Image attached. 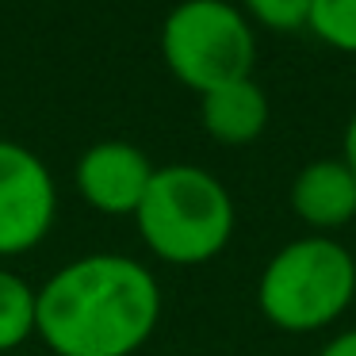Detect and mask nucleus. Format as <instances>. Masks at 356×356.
Here are the masks:
<instances>
[{
	"label": "nucleus",
	"mask_w": 356,
	"mask_h": 356,
	"mask_svg": "<svg viewBox=\"0 0 356 356\" xmlns=\"http://www.w3.org/2000/svg\"><path fill=\"white\" fill-rule=\"evenodd\" d=\"M161 287L123 253H88L35 291V333L54 356H134L157 330Z\"/></svg>",
	"instance_id": "f257e3e1"
},
{
	"label": "nucleus",
	"mask_w": 356,
	"mask_h": 356,
	"mask_svg": "<svg viewBox=\"0 0 356 356\" xmlns=\"http://www.w3.org/2000/svg\"><path fill=\"white\" fill-rule=\"evenodd\" d=\"M149 253L169 264H203L234 234V200L222 180L195 165H161L134 211Z\"/></svg>",
	"instance_id": "f03ea898"
},
{
	"label": "nucleus",
	"mask_w": 356,
	"mask_h": 356,
	"mask_svg": "<svg viewBox=\"0 0 356 356\" xmlns=\"http://www.w3.org/2000/svg\"><path fill=\"white\" fill-rule=\"evenodd\" d=\"M356 295V261L341 241L314 234L284 245L261 272L257 302L287 333H314L348 310Z\"/></svg>",
	"instance_id": "7ed1b4c3"
},
{
	"label": "nucleus",
	"mask_w": 356,
	"mask_h": 356,
	"mask_svg": "<svg viewBox=\"0 0 356 356\" xmlns=\"http://www.w3.org/2000/svg\"><path fill=\"white\" fill-rule=\"evenodd\" d=\"M161 58L180 85L203 96L253 73L257 39L249 16L226 0H184L161 24Z\"/></svg>",
	"instance_id": "20e7f679"
},
{
	"label": "nucleus",
	"mask_w": 356,
	"mask_h": 356,
	"mask_svg": "<svg viewBox=\"0 0 356 356\" xmlns=\"http://www.w3.org/2000/svg\"><path fill=\"white\" fill-rule=\"evenodd\" d=\"M58 215V188L47 161L19 142L0 138V257L35 249Z\"/></svg>",
	"instance_id": "39448f33"
},
{
	"label": "nucleus",
	"mask_w": 356,
	"mask_h": 356,
	"mask_svg": "<svg viewBox=\"0 0 356 356\" xmlns=\"http://www.w3.org/2000/svg\"><path fill=\"white\" fill-rule=\"evenodd\" d=\"M157 165L131 142H96L81 154L73 180L77 195L100 215H134Z\"/></svg>",
	"instance_id": "423d86ee"
},
{
	"label": "nucleus",
	"mask_w": 356,
	"mask_h": 356,
	"mask_svg": "<svg viewBox=\"0 0 356 356\" xmlns=\"http://www.w3.org/2000/svg\"><path fill=\"white\" fill-rule=\"evenodd\" d=\"M291 207L314 230H333L356 218V177L341 157L310 161L291 184Z\"/></svg>",
	"instance_id": "0eeeda50"
},
{
	"label": "nucleus",
	"mask_w": 356,
	"mask_h": 356,
	"mask_svg": "<svg viewBox=\"0 0 356 356\" xmlns=\"http://www.w3.org/2000/svg\"><path fill=\"white\" fill-rule=\"evenodd\" d=\"M200 100H203L200 104L203 127L222 146H249L268 127V96H264V88L253 77L211 88Z\"/></svg>",
	"instance_id": "6e6552de"
},
{
	"label": "nucleus",
	"mask_w": 356,
	"mask_h": 356,
	"mask_svg": "<svg viewBox=\"0 0 356 356\" xmlns=\"http://www.w3.org/2000/svg\"><path fill=\"white\" fill-rule=\"evenodd\" d=\"M35 291L24 276L0 268V353L19 348L35 333Z\"/></svg>",
	"instance_id": "1a4fd4ad"
},
{
	"label": "nucleus",
	"mask_w": 356,
	"mask_h": 356,
	"mask_svg": "<svg viewBox=\"0 0 356 356\" xmlns=\"http://www.w3.org/2000/svg\"><path fill=\"white\" fill-rule=\"evenodd\" d=\"M307 27L325 47L356 54V0H314Z\"/></svg>",
	"instance_id": "9d476101"
},
{
	"label": "nucleus",
	"mask_w": 356,
	"mask_h": 356,
	"mask_svg": "<svg viewBox=\"0 0 356 356\" xmlns=\"http://www.w3.org/2000/svg\"><path fill=\"white\" fill-rule=\"evenodd\" d=\"M241 4L257 24L272 27V31H299V27L310 24L314 0H241Z\"/></svg>",
	"instance_id": "9b49d317"
},
{
	"label": "nucleus",
	"mask_w": 356,
	"mask_h": 356,
	"mask_svg": "<svg viewBox=\"0 0 356 356\" xmlns=\"http://www.w3.org/2000/svg\"><path fill=\"white\" fill-rule=\"evenodd\" d=\"M318 356H356V330H348V333H341V337H333Z\"/></svg>",
	"instance_id": "f8f14e48"
},
{
	"label": "nucleus",
	"mask_w": 356,
	"mask_h": 356,
	"mask_svg": "<svg viewBox=\"0 0 356 356\" xmlns=\"http://www.w3.org/2000/svg\"><path fill=\"white\" fill-rule=\"evenodd\" d=\"M341 161H345L348 172L356 177V115L348 119V127H345V154H341Z\"/></svg>",
	"instance_id": "ddd939ff"
}]
</instances>
